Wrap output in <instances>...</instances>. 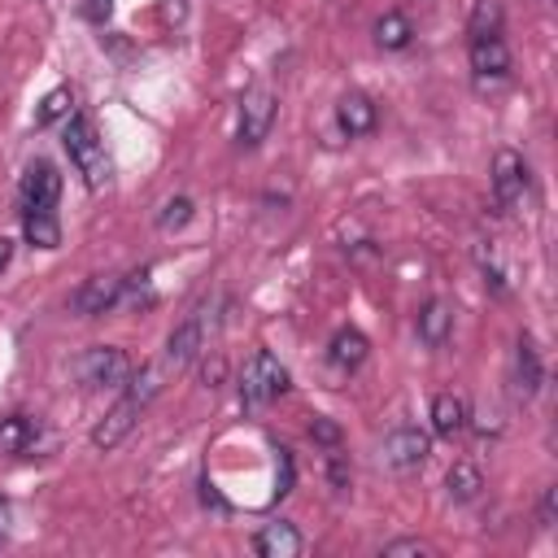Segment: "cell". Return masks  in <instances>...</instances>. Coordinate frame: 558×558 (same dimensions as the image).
Instances as JSON below:
<instances>
[{
	"label": "cell",
	"mask_w": 558,
	"mask_h": 558,
	"mask_svg": "<svg viewBox=\"0 0 558 558\" xmlns=\"http://www.w3.org/2000/svg\"><path fill=\"white\" fill-rule=\"evenodd\" d=\"M61 148L70 153V161H74V170L83 174L87 187H105V183H109V170H113V166H109L105 140H100V131H96V122H92L87 113H74V118L65 122Z\"/></svg>",
	"instance_id": "6da1fadb"
},
{
	"label": "cell",
	"mask_w": 558,
	"mask_h": 558,
	"mask_svg": "<svg viewBox=\"0 0 558 558\" xmlns=\"http://www.w3.org/2000/svg\"><path fill=\"white\" fill-rule=\"evenodd\" d=\"M283 392H288V371H283V362H279L270 349H257V353L244 362V371H240V405H244V410H262V405L279 401Z\"/></svg>",
	"instance_id": "7a4b0ae2"
},
{
	"label": "cell",
	"mask_w": 558,
	"mask_h": 558,
	"mask_svg": "<svg viewBox=\"0 0 558 558\" xmlns=\"http://www.w3.org/2000/svg\"><path fill=\"white\" fill-rule=\"evenodd\" d=\"M74 379L83 388H126L131 379V357L113 344H92L74 357Z\"/></svg>",
	"instance_id": "3957f363"
},
{
	"label": "cell",
	"mask_w": 558,
	"mask_h": 558,
	"mask_svg": "<svg viewBox=\"0 0 558 558\" xmlns=\"http://www.w3.org/2000/svg\"><path fill=\"white\" fill-rule=\"evenodd\" d=\"M427 453H432V436L423 432V427H392L388 436H384V449H379V462L388 466V471H397V475H410V471H418L423 462H427Z\"/></svg>",
	"instance_id": "277c9868"
},
{
	"label": "cell",
	"mask_w": 558,
	"mask_h": 558,
	"mask_svg": "<svg viewBox=\"0 0 558 558\" xmlns=\"http://www.w3.org/2000/svg\"><path fill=\"white\" fill-rule=\"evenodd\" d=\"M275 109H279V100H275L270 87H248V92L240 96V144L257 148V144L270 135Z\"/></svg>",
	"instance_id": "5b68a950"
},
{
	"label": "cell",
	"mask_w": 558,
	"mask_h": 558,
	"mask_svg": "<svg viewBox=\"0 0 558 558\" xmlns=\"http://www.w3.org/2000/svg\"><path fill=\"white\" fill-rule=\"evenodd\" d=\"M523 192H527L523 157L514 148H497V157H493V201H497V209H514L523 201Z\"/></svg>",
	"instance_id": "8992f818"
},
{
	"label": "cell",
	"mask_w": 558,
	"mask_h": 558,
	"mask_svg": "<svg viewBox=\"0 0 558 558\" xmlns=\"http://www.w3.org/2000/svg\"><path fill=\"white\" fill-rule=\"evenodd\" d=\"M61 196V170L52 161H31L22 183H17V201H22V214L26 209H52Z\"/></svg>",
	"instance_id": "52a82bcc"
},
{
	"label": "cell",
	"mask_w": 558,
	"mask_h": 558,
	"mask_svg": "<svg viewBox=\"0 0 558 558\" xmlns=\"http://www.w3.org/2000/svg\"><path fill=\"white\" fill-rule=\"evenodd\" d=\"M70 305H74V314H83V318H96V314L118 310V305H122V275H92V279H83V283L74 288Z\"/></svg>",
	"instance_id": "ba28073f"
},
{
	"label": "cell",
	"mask_w": 558,
	"mask_h": 558,
	"mask_svg": "<svg viewBox=\"0 0 558 558\" xmlns=\"http://www.w3.org/2000/svg\"><path fill=\"white\" fill-rule=\"evenodd\" d=\"M201 349H205V318H201V310H196V314H187V318L170 331L166 353H161V366L174 375V371H183L187 362H196Z\"/></svg>",
	"instance_id": "9c48e42d"
},
{
	"label": "cell",
	"mask_w": 558,
	"mask_h": 558,
	"mask_svg": "<svg viewBox=\"0 0 558 558\" xmlns=\"http://www.w3.org/2000/svg\"><path fill=\"white\" fill-rule=\"evenodd\" d=\"M140 414H144V405H140L135 397H122V401H118V405H113V410L92 427V445H96V449H105V453H109V449H118V445L131 436V427H135V418H140Z\"/></svg>",
	"instance_id": "30bf717a"
},
{
	"label": "cell",
	"mask_w": 558,
	"mask_h": 558,
	"mask_svg": "<svg viewBox=\"0 0 558 558\" xmlns=\"http://www.w3.org/2000/svg\"><path fill=\"white\" fill-rule=\"evenodd\" d=\"M471 70H475V78L480 83H488V78H506L510 74V48H506V39L501 35H484V39H471Z\"/></svg>",
	"instance_id": "8fae6325"
},
{
	"label": "cell",
	"mask_w": 558,
	"mask_h": 558,
	"mask_svg": "<svg viewBox=\"0 0 558 558\" xmlns=\"http://www.w3.org/2000/svg\"><path fill=\"white\" fill-rule=\"evenodd\" d=\"M336 122H340V131H344L349 140H357V135H371V131H375L379 113H375L371 96H362V92H344V96L336 100Z\"/></svg>",
	"instance_id": "7c38bea8"
},
{
	"label": "cell",
	"mask_w": 558,
	"mask_h": 558,
	"mask_svg": "<svg viewBox=\"0 0 558 558\" xmlns=\"http://www.w3.org/2000/svg\"><path fill=\"white\" fill-rule=\"evenodd\" d=\"M253 549L262 554V558H296L301 549H305V541H301V532L292 527V523H262L257 527V536H253Z\"/></svg>",
	"instance_id": "4fadbf2b"
},
{
	"label": "cell",
	"mask_w": 558,
	"mask_h": 558,
	"mask_svg": "<svg viewBox=\"0 0 558 558\" xmlns=\"http://www.w3.org/2000/svg\"><path fill=\"white\" fill-rule=\"evenodd\" d=\"M449 331H453V305H449L445 296H432V301L418 310V340H423L427 349H440V344L449 340Z\"/></svg>",
	"instance_id": "5bb4252c"
},
{
	"label": "cell",
	"mask_w": 558,
	"mask_h": 558,
	"mask_svg": "<svg viewBox=\"0 0 558 558\" xmlns=\"http://www.w3.org/2000/svg\"><path fill=\"white\" fill-rule=\"evenodd\" d=\"M366 353H371V340H366L357 327H340V331L331 336V344H327V357H331V366H340V371H357V366L366 362Z\"/></svg>",
	"instance_id": "9a60e30c"
},
{
	"label": "cell",
	"mask_w": 558,
	"mask_h": 558,
	"mask_svg": "<svg viewBox=\"0 0 558 558\" xmlns=\"http://www.w3.org/2000/svg\"><path fill=\"white\" fill-rule=\"evenodd\" d=\"M541 379H545L541 353H536L532 336H519V349H514V388H519V397H536Z\"/></svg>",
	"instance_id": "2e32d148"
},
{
	"label": "cell",
	"mask_w": 558,
	"mask_h": 558,
	"mask_svg": "<svg viewBox=\"0 0 558 558\" xmlns=\"http://www.w3.org/2000/svg\"><path fill=\"white\" fill-rule=\"evenodd\" d=\"M462 427H466V401L458 392H436L432 397V432L453 440Z\"/></svg>",
	"instance_id": "e0dca14e"
},
{
	"label": "cell",
	"mask_w": 558,
	"mask_h": 558,
	"mask_svg": "<svg viewBox=\"0 0 558 558\" xmlns=\"http://www.w3.org/2000/svg\"><path fill=\"white\" fill-rule=\"evenodd\" d=\"M35 440H39V418H31V414L0 418V453H26Z\"/></svg>",
	"instance_id": "ac0fdd59"
},
{
	"label": "cell",
	"mask_w": 558,
	"mask_h": 558,
	"mask_svg": "<svg viewBox=\"0 0 558 558\" xmlns=\"http://www.w3.org/2000/svg\"><path fill=\"white\" fill-rule=\"evenodd\" d=\"M22 235L35 248H57L61 244V222H57L52 209H26L22 214Z\"/></svg>",
	"instance_id": "d6986e66"
},
{
	"label": "cell",
	"mask_w": 558,
	"mask_h": 558,
	"mask_svg": "<svg viewBox=\"0 0 558 558\" xmlns=\"http://www.w3.org/2000/svg\"><path fill=\"white\" fill-rule=\"evenodd\" d=\"M480 488H484V475H480L475 462H453V466L445 471V493H449L453 501H475Z\"/></svg>",
	"instance_id": "ffe728a7"
},
{
	"label": "cell",
	"mask_w": 558,
	"mask_h": 558,
	"mask_svg": "<svg viewBox=\"0 0 558 558\" xmlns=\"http://www.w3.org/2000/svg\"><path fill=\"white\" fill-rule=\"evenodd\" d=\"M410 35H414V26H410V17H405V13H384V17L375 22V44H379V48H388V52L405 48V44H410Z\"/></svg>",
	"instance_id": "44dd1931"
},
{
	"label": "cell",
	"mask_w": 558,
	"mask_h": 558,
	"mask_svg": "<svg viewBox=\"0 0 558 558\" xmlns=\"http://www.w3.org/2000/svg\"><path fill=\"white\" fill-rule=\"evenodd\" d=\"M466 31H471V39L501 35V4L497 0H475L471 4V17H466Z\"/></svg>",
	"instance_id": "7402d4cb"
},
{
	"label": "cell",
	"mask_w": 558,
	"mask_h": 558,
	"mask_svg": "<svg viewBox=\"0 0 558 558\" xmlns=\"http://www.w3.org/2000/svg\"><path fill=\"white\" fill-rule=\"evenodd\" d=\"M70 105H74V92H70V87H52V92L39 100V109H35V126H52V122L70 118Z\"/></svg>",
	"instance_id": "603a6c76"
},
{
	"label": "cell",
	"mask_w": 558,
	"mask_h": 558,
	"mask_svg": "<svg viewBox=\"0 0 558 558\" xmlns=\"http://www.w3.org/2000/svg\"><path fill=\"white\" fill-rule=\"evenodd\" d=\"M192 214H196L192 196H170V201L157 209V227H161V231H183V227L192 222Z\"/></svg>",
	"instance_id": "cb8c5ba5"
},
{
	"label": "cell",
	"mask_w": 558,
	"mask_h": 558,
	"mask_svg": "<svg viewBox=\"0 0 558 558\" xmlns=\"http://www.w3.org/2000/svg\"><path fill=\"white\" fill-rule=\"evenodd\" d=\"M327 480H331V488H336V493H344V488H349V462H344L340 445H331V449H327Z\"/></svg>",
	"instance_id": "d4e9b609"
},
{
	"label": "cell",
	"mask_w": 558,
	"mask_h": 558,
	"mask_svg": "<svg viewBox=\"0 0 558 558\" xmlns=\"http://www.w3.org/2000/svg\"><path fill=\"white\" fill-rule=\"evenodd\" d=\"M310 436H314L318 445H327V449H331V445H340V423H336V418H327V414H318V418L310 423Z\"/></svg>",
	"instance_id": "484cf974"
},
{
	"label": "cell",
	"mask_w": 558,
	"mask_h": 558,
	"mask_svg": "<svg viewBox=\"0 0 558 558\" xmlns=\"http://www.w3.org/2000/svg\"><path fill=\"white\" fill-rule=\"evenodd\" d=\"M405 554H427V545H423V541H414V536H405V541H392V545H384V558H405Z\"/></svg>",
	"instance_id": "4316f807"
},
{
	"label": "cell",
	"mask_w": 558,
	"mask_h": 558,
	"mask_svg": "<svg viewBox=\"0 0 558 558\" xmlns=\"http://www.w3.org/2000/svg\"><path fill=\"white\" fill-rule=\"evenodd\" d=\"M222 375H227V362H222V357H214V362H205V371H201V379H205L209 388H218V384H222Z\"/></svg>",
	"instance_id": "83f0119b"
},
{
	"label": "cell",
	"mask_w": 558,
	"mask_h": 558,
	"mask_svg": "<svg viewBox=\"0 0 558 558\" xmlns=\"http://www.w3.org/2000/svg\"><path fill=\"white\" fill-rule=\"evenodd\" d=\"M554 510H558V488H545V497H541V523L545 527L554 523Z\"/></svg>",
	"instance_id": "f1b7e54d"
},
{
	"label": "cell",
	"mask_w": 558,
	"mask_h": 558,
	"mask_svg": "<svg viewBox=\"0 0 558 558\" xmlns=\"http://www.w3.org/2000/svg\"><path fill=\"white\" fill-rule=\"evenodd\" d=\"M87 17L92 22H105L109 17V0H87Z\"/></svg>",
	"instance_id": "f546056e"
},
{
	"label": "cell",
	"mask_w": 558,
	"mask_h": 558,
	"mask_svg": "<svg viewBox=\"0 0 558 558\" xmlns=\"http://www.w3.org/2000/svg\"><path fill=\"white\" fill-rule=\"evenodd\" d=\"M9 262H13V240H9V235H0V270H4Z\"/></svg>",
	"instance_id": "4dcf8cb0"
},
{
	"label": "cell",
	"mask_w": 558,
	"mask_h": 558,
	"mask_svg": "<svg viewBox=\"0 0 558 558\" xmlns=\"http://www.w3.org/2000/svg\"><path fill=\"white\" fill-rule=\"evenodd\" d=\"M4 532H9V501L0 497V536H4Z\"/></svg>",
	"instance_id": "1f68e13d"
}]
</instances>
